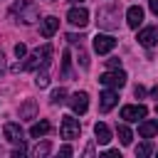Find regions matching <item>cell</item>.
I'll use <instances>...</instances> for the list:
<instances>
[{
  "mask_svg": "<svg viewBox=\"0 0 158 158\" xmlns=\"http://www.w3.org/2000/svg\"><path fill=\"white\" fill-rule=\"evenodd\" d=\"M57 30H59V20H57L54 15L44 17V20H42V25H40V35H42L44 40H49V37H52Z\"/></svg>",
  "mask_w": 158,
  "mask_h": 158,
  "instance_id": "cell-13",
  "label": "cell"
},
{
  "mask_svg": "<svg viewBox=\"0 0 158 158\" xmlns=\"http://www.w3.org/2000/svg\"><path fill=\"white\" fill-rule=\"evenodd\" d=\"M59 156H72V146H62L59 148Z\"/></svg>",
  "mask_w": 158,
  "mask_h": 158,
  "instance_id": "cell-32",
  "label": "cell"
},
{
  "mask_svg": "<svg viewBox=\"0 0 158 158\" xmlns=\"http://www.w3.org/2000/svg\"><path fill=\"white\" fill-rule=\"evenodd\" d=\"M106 67H109V69H118V67H121V59H118V57H109V59H106Z\"/></svg>",
  "mask_w": 158,
  "mask_h": 158,
  "instance_id": "cell-26",
  "label": "cell"
},
{
  "mask_svg": "<svg viewBox=\"0 0 158 158\" xmlns=\"http://www.w3.org/2000/svg\"><path fill=\"white\" fill-rule=\"evenodd\" d=\"M79 62H81V67H84V69L89 67V59H86V52H84L81 47H79Z\"/></svg>",
  "mask_w": 158,
  "mask_h": 158,
  "instance_id": "cell-27",
  "label": "cell"
},
{
  "mask_svg": "<svg viewBox=\"0 0 158 158\" xmlns=\"http://www.w3.org/2000/svg\"><path fill=\"white\" fill-rule=\"evenodd\" d=\"M72 2H81V0H72Z\"/></svg>",
  "mask_w": 158,
  "mask_h": 158,
  "instance_id": "cell-34",
  "label": "cell"
},
{
  "mask_svg": "<svg viewBox=\"0 0 158 158\" xmlns=\"http://www.w3.org/2000/svg\"><path fill=\"white\" fill-rule=\"evenodd\" d=\"M59 133H62V138H67V141H74V138H79V133H81V126H79V121L74 118V116H62V123H59Z\"/></svg>",
  "mask_w": 158,
  "mask_h": 158,
  "instance_id": "cell-4",
  "label": "cell"
},
{
  "mask_svg": "<svg viewBox=\"0 0 158 158\" xmlns=\"http://www.w3.org/2000/svg\"><path fill=\"white\" fill-rule=\"evenodd\" d=\"M151 151H153V148H151V143H148V141H143V143H138V146H136V158H146V156H151Z\"/></svg>",
  "mask_w": 158,
  "mask_h": 158,
  "instance_id": "cell-23",
  "label": "cell"
},
{
  "mask_svg": "<svg viewBox=\"0 0 158 158\" xmlns=\"http://www.w3.org/2000/svg\"><path fill=\"white\" fill-rule=\"evenodd\" d=\"M99 81H101L104 86H109V89H121V86L126 84V74H123L121 69H109L106 74L99 77Z\"/></svg>",
  "mask_w": 158,
  "mask_h": 158,
  "instance_id": "cell-5",
  "label": "cell"
},
{
  "mask_svg": "<svg viewBox=\"0 0 158 158\" xmlns=\"http://www.w3.org/2000/svg\"><path fill=\"white\" fill-rule=\"evenodd\" d=\"M156 111H158V106H156Z\"/></svg>",
  "mask_w": 158,
  "mask_h": 158,
  "instance_id": "cell-35",
  "label": "cell"
},
{
  "mask_svg": "<svg viewBox=\"0 0 158 158\" xmlns=\"http://www.w3.org/2000/svg\"><path fill=\"white\" fill-rule=\"evenodd\" d=\"M138 44H143V47H156L158 44V25H151V27H143L141 32H138Z\"/></svg>",
  "mask_w": 158,
  "mask_h": 158,
  "instance_id": "cell-7",
  "label": "cell"
},
{
  "mask_svg": "<svg viewBox=\"0 0 158 158\" xmlns=\"http://www.w3.org/2000/svg\"><path fill=\"white\" fill-rule=\"evenodd\" d=\"M67 22L74 25V27H86V22H89V12H86L84 7H72V10L67 12Z\"/></svg>",
  "mask_w": 158,
  "mask_h": 158,
  "instance_id": "cell-12",
  "label": "cell"
},
{
  "mask_svg": "<svg viewBox=\"0 0 158 158\" xmlns=\"http://www.w3.org/2000/svg\"><path fill=\"white\" fill-rule=\"evenodd\" d=\"M49 151H52V143H49V141H42V143H37V146H35V151H32V153H35L37 158H42V156H47Z\"/></svg>",
  "mask_w": 158,
  "mask_h": 158,
  "instance_id": "cell-21",
  "label": "cell"
},
{
  "mask_svg": "<svg viewBox=\"0 0 158 158\" xmlns=\"http://www.w3.org/2000/svg\"><path fill=\"white\" fill-rule=\"evenodd\" d=\"M96 22L99 27H106V30H116L118 27V5H106L96 12Z\"/></svg>",
  "mask_w": 158,
  "mask_h": 158,
  "instance_id": "cell-3",
  "label": "cell"
},
{
  "mask_svg": "<svg viewBox=\"0 0 158 158\" xmlns=\"http://www.w3.org/2000/svg\"><path fill=\"white\" fill-rule=\"evenodd\" d=\"M133 94H136V96H138V99H141V96H146V89H143V86H141V84H138V86H136V89H133Z\"/></svg>",
  "mask_w": 158,
  "mask_h": 158,
  "instance_id": "cell-31",
  "label": "cell"
},
{
  "mask_svg": "<svg viewBox=\"0 0 158 158\" xmlns=\"http://www.w3.org/2000/svg\"><path fill=\"white\" fill-rule=\"evenodd\" d=\"M104 156H111V158H121V153H118L116 148H109V151H104Z\"/></svg>",
  "mask_w": 158,
  "mask_h": 158,
  "instance_id": "cell-29",
  "label": "cell"
},
{
  "mask_svg": "<svg viewBox=\"0 0 158 158\" xmlns=\"http://www.w3.org/2000/svg\"><path fill=\"white\" fill-rule=\"evenodd\" d=\"M94 136H96V141L104 146V143H109V141H111V128H109L106 123H101V121H99V123L94 126Z\"/></svg>",
  "mask_w": 158,
  "mask_h": 158,
  "instance_id": "cell-17",
  "label": "cell"
},
{
  "mask_svg": "<svg viewBox=\"0 0 158 158\" xmlns=\"http://www.w3.org/2000/svg\"><path fill=\"white\" fill-rule=\"evenodd\" d=\"M49 99H52V104H54V106H57V104H64V101H67V91L59 86V89H54V91H52V96H49Z\"/></svg>",
  "mask_w": 158,
  "mask_h": 158,
  "instance_id": "cell-22",
  "label": "cell"
},
{
  "mask_svg": "<svg viewBox=\"0 0 158 158\" xmlns=\"http://www.w3.org/2000/svg\"><path fill=\"white\" fill-rule=\"evenodd\" d=\"M2 133H5V138H7L10 143H15V146H25V141H22L25 133H22V128H20L17 123H12V121L5 123V126H2Z\"/></svg>",
  "mask_w": 158,
  "mask_h": 158,
  "instance_id": "cell-11",
  "label": "cell"
},
{
  "mask_svg": "<svg viewBox=\"0 0 158 158\" xmlns=\"http://www.w3.org/2000/svg\"><path fill=\"white\" fill-rule=\"evenodd\" d=\"M126 22H128V27H138V25L143 22V10H141L138 5H131V7L126 10Z\"/></svg>",
  "mask_w": 158,
  "mask_h": 158,
  "instance_id": "cell-14",
  "label": "cell"
},
{
  "mask_svg": "<svg viewBox=\"0 0 158 158\" xmlns=\"http://www.w3.org/2000/svg\"><path fill=\"white\" fill-rule=\"evenodd\" d=\"M114 47H116V37H111V35H96L94 37V52L96 54H109Z\"/></svg>",
  "mask_w": 158,
  "mask_h": 158,
  "instance_id": "cell-8",
  "label": "cell"
},
{
  "mask_svg": "<svg viewBox=\"0 0 158 158\" xmlns=\"http://www.w3.org/2000/svg\"><path fill=\"white\" fill-rule=\"evenodd\" d=\"M148 5H151V12L158 17V0H148Z\"/></svg>",
  "mask_w": 158,
  "mask_h": 158,
  "instance_id": "cell-30",
  "label": "cell"
},
{
  "mask_svg": "<svg viewBox=\"0 0 158 158\" xmlns=\"http://www.w3.org/2000/svg\"><path fill=\"white\" fill-rule=\"evenodd\" d=\"M35 84H37L40 89H44V86H49V77L42 72V74H37V77H35Z\"/></svg>",
  "mask_w": 158,
  "mask_h": 158,
  "instance_id": "cell-24",
  "label": "cell"
},
{
  "mask_svg": "<svg viewBox=\"0 0 158 158\" xmlns=\"http://www.w3.org/2000/svg\"><path fill=\"white\" fill-rule=\"evenodd\" d=\"M81 40L84 37H79V35H67V42H72V44H81Z\"/></svg>",
  "mask_w": 158,
  "mask_h": 158,
  "instance_id": "cell-28",
  "label": "cell"
},
{
  "mask_svg": "<svg viewBox=\"0 0 158 158\" xmlns=\"http://www.w3.org/2000/svg\"><path fill=\"white\" fill-rule=\"evenodd\" d=\"M49 131H52V123H49V121H40V123H32L30 136H32V138H42V136H47Z\"/></svg>",
  "mask_w": 158,
  "mask_h": 158,
  "instance_id": "cell-18",
  "label": "cell"
},
{
  "mask_svg": "<svg viewBox=\"0 0 158 158\" xmlns=\"http://www.w3.org/2000/svg\"><path fill=\"white\" fill-rule=\"evenodd\" d=\"M146 114H148V109L143 104H128V106L121 109V118L123 121H141V118H146Z\"/></svg>",
  "mask_w": 158,
  "mask_h": 158,
  "instance_id": "cell-6",
  "label": "cell"
},
{
  "mask_svg": "<svg viewBox=\"0 0 158 158\" xmlns=\"http://www.w3.org/2000/svg\"><path fill=\"white\" fill-rule=\"evenodd\" d=\"M10 20H15V22H22V25H32V22H37V17H40V7L32 2V0H15V5L10 7Z\"/></svg>",
  "mask_w": 158,
  "mask_h": 158,
  "instance_id": "cell-2",
  "label": "cell"
},
{
  "mask_svg": "<svg viewBox=\"0 0 158 158\" xmlns=\"http://www.w3.org/2000/svg\"><path fill=\"white\" fill-rule=\"evenodd\" d=\"M25 54H27V47H25L22 42H20V44H15V57H17V59H22Z\"/></svg>",
  "mask_w": 158,
  "mask_h": 158,
  "instance_id": "cell-25",
  "label": "cell"
},
{
  "mask_svg": "<svg viewBox=\"0 0 158 158\" xmlns=\"http://www.w3.org/2000/svg\"><path fill=\"white\" fill-rule=\"evenodd\" d=\"M35 116H37V101H35V99H27V101L20 106V118L30 121V118H35Z\"/></svg>",
  "mask_w": 158,
  "mask_h": 158,
  "instance_id": "cell-15",
  "label": "cell"
},
{
  "mask_svg": "<svg viewBox=\"0 0 158 158\" xmlns=\"http://www.w3.org/2000/svg\"><path fill=\"white\" fill-rule=\"evenodd\" d=\"M62 77L64 79H72V57H69V52L62 54Z\"/></svg>",
  "mask_w": 158,
  "mask_h": 158,
  "instance_id": "cell-20",
  "label": "cell"
},
{
  "mask_svg": "<svg viewBox=\"0 0 158 158\" xmlns=\"http://www.w3.org/2000/svg\"><path fill=\"white\" fill-rule=\"evenodd\" d=\"M67 101H69V106H72L74 114H84V111L89 109V94H86V91H74Z\"/></svg>",
  "mask_w": 158,
  "mask_h": 158,
  "instance_id": "cell-10",
  "label": "cell"
},
{
  "mask_svg": "<svg viewBox=\"0 0 158 158\" xmlns=\"http://www.w3.org/2000/svg\"><path fill=\"white\" fill-rule=\"evenodd\" d=\"M116 133H118V141H121V146H131V141H133V133H131V128H128L126 123L116 126Z\"/></svg>",
  "mask_w": 158,
  "mask_h": 158,
  "instance_id": "cell-19",
  "label": "cell"
},
{
  "mask_svg": "<svg viewBox=\"0 0 158 158\" xmlns=\"http://www.w3.org/2000/svg\"><path fill=\"white\" fill-rule=\"evenodd\" d=\"M118 104V94H116V89H109L106 86V91H101L99 94V111H111L114 106Z\"/></svg>",
  "mask_w": 158,
  "mask_h": 158,
  "instance_id": "cell-9",
  "label": "cell"
},
{
  "mask_svg": "<svg viewBox=\"0 0 158 158\" xmlns=\"http://www.w3.org/2000/svg\"><path fill=\"white\" fill-rule=\"evenodd\" d=\"M2 69H5V54L0 52V74H2Z\"/></svg>",
  "mask_w": 158,
  "mask_h": 158,
  "instance_id": "cell-33",
  "label": "cell"
},
{
  "mask_svg": "<svg viewBox=\"0 0 158 158\" xmlns=\"http://www.w3.org/2000/svg\"><path fill=\"white\" fill-rule=\"evenodd\" d=\"M156 133H158V121H141V126H138V136L141 138H151Z\"/></svg>",
  "mask_w": 158,
  "mask_h": 158,
  "instance_id": "cell-16",
  "label": "cell"
},
{
  "mask_svg": "<svg viewBox=\"0 0 158 158\" xmlns=\"http://www.w3.org/2000/svg\"><path fill=\"white\" fill-rule=\"evenodd\" d=\"M49 57H52V44L47 42V44H42L40 49H35V52L27 57V62L12 64V72H37V69H44V67L49 64Z\"/></svg>",
  "mask_w": 158,
  "mask_h": 158,
  "instance_id": "cell-1",
  "label": "cell"
}]
</instances>
